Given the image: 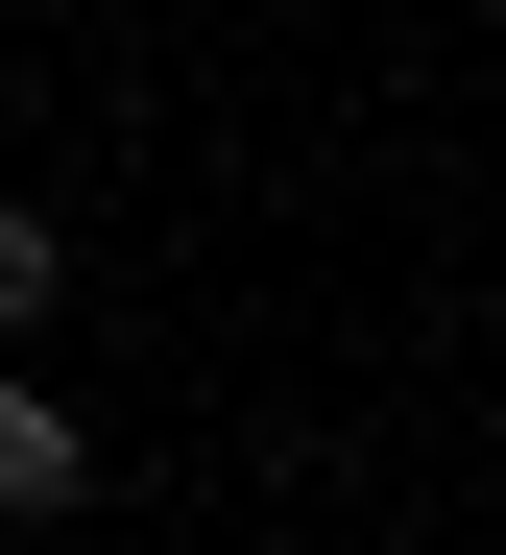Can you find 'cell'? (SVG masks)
<instances>
[{
  "label": "cell",
  "instance_id": "cell-1",
  "mask_svg": "<svg viewBox=\"0 0 506 555\" xmlns=\"http://www.w3.org/2000/svg\"><path fill=\"white\" fill-rule=\"evenodd\" d=\"M73 483H96V435H73V411H49V387H0V531H49V507H73Z\"/></svg>",
  "mask_w": 506,
  "mask_h": 555
},
{
  "label": "cell",
  "instance_id": "cell-2",
  "mask_svg": "<svg viewBox=\"0 0 506 555\" xmlns=\"http://www.w3.org/2000/svg\"><path fill=\"white\" fill-rule=\"evenodd\" d=\"M49 291H73V242H49V218H25V194H0V338H25V314H49Z\"/></svg>",
  "mask_w": 506,
  "mask_h": 555
}]
</instances>
